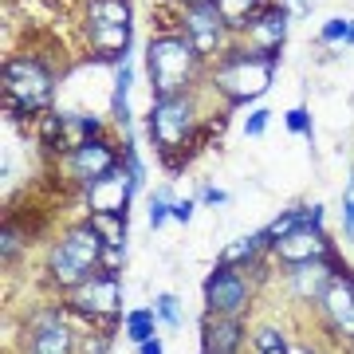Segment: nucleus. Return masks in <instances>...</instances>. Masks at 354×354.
<instances>
[{"label":"nucleus","mask_w":354,"mask_h":354,"mask_svg":"<svg viewBox=\"0 0 354 354\" xmlns=\"http://www.w3.org/2000/svg\"><path fill=\"white\" fill-rule=\"evenodd\" d=\"M283 36H288V8H279V4H268L248 24V48L256 51H279Z\"/></svg>","instance_id":"14"},{"label":"nucleus","mask_w":354,"mask_h":354,"mask_svg":"<svg viewBox=\"0 0 354 354\" xmlns=\"http://www.w3.org/2000/svg\"><path fill=\"white\" fill-rule=\"evenodd\" d=\"M153 327H158L153 311H130V315H127V339L138 342V346L146 339H153Z\"/></svg>","instance_id":"21"},{"label":"nucleus","mask_w":354,"mask_h":354,"mask_svg":"<svg viewBox=\"0 0 354 354\" xmlns=\"http://www.w3.org/2000/svg\"><path fill=\"white\" fill-rule=\"evenodd\" d=\"M319 39H323V44H339V39L354 44V20L351 16H335V20H327L323 32H319Z\"/></svg>","instance_id":"22"},{"label":"nucleus","mask_w":354,"mask_h":354,"mask_svg":"<svg viewBox=\"0 0 354 354\" xmlns=\"http://www.w3.org/2000/svg\"><path fill=\"white\" fill-rule=\"evenodd\" d=\"M272 252L283 264H311V260H330V241L323 236V228H295L288 236H279L272 244Z\"/></svg>","instance_id":"12"},{"label":"nucleus","mask_w":354,"mask_h":354,"mask_svg":"<svg viewBox=\"0 0 354 354\" xmlns=\"http://www.w3.org/2000/svg\"><path fill=\"white\" fill-rule=\"evenodd\" d=\"M181 36L189 39L197 55H225V36H228V24L225 16L216 12V4H201V8H189L185 12V32Z\"/></svg>","instance_id":"9"},{"label":"nucleus","mask_w":354,"mask_h":354,"mask_svg":"<svg viewBox=\"0 0 354 354\" xmlns=\"http://www.w3.org/2000/svg\"><path fill=\"white\" fill-rule=\"evenodd\" d=\"M288 12H295V16H311V0H288Z\"/></svg>","instance_id":"32"},{"label":"nucleus","mask_w":354,"mask_h":354,"mask_svg":"<svg viewBox=\"0 0 354 354\" xmlns=\"http://www.w3.org/2000/svg\"><path fill=\"white\" fill-rule=\"evenodd\" d=\"M118 169V153H114L111 142L102 138H91L83 142L79 150H71V174H75V181H83V185H95V181H102L106 174H114Z\"/></svg>","instance_id":"13"},{"label":"nucleus","mask_w":354,"mask_h":354,"mask_svg":"<svg viewBox=\"0 0 354 354\" xmlns=\"http://www.w3.org/2000/svg\"><path fill=\"white\" fill-rule=\"evenodd\" d=\"M335 272H339V268L330 264V260L295 264V268H291V288H295V295H299V299H311V304H319V299L327 295V288H330V279H335Z\"/></svg>","instance_id":"16"},{"label":"nucleus","mask_w":354,"mask_h":354,"mask_svg":"<svg viewBox=\"0 0 354 354\" xmlns=\"http://www.w3.org/2000/svg\"><path fill=\"white\" fill-rule=\"evenodd\" d=\"M142 181L130 169H114V174H106L102 181H95L87 189V205H91V213H127V205L130 197H134V189H138Z\"/></svg>","instance_id":"11"},{"label":"nucleus","mask_w":354,"mask_h":354,"mask_svg":"<svg viewBox=\"0 0 354 354\" xmlns=\"http://www.w3.org/2000/svg\"><path fill=\"white\" fill-rule=\"evenodd\" d=\"M174 216L181 221V225H185V221L193 216V201H174Z\"/></svg>","instance_id":"31"},{"label":"nucleus","mask_w":354,"mask_h":354,"mask_svg":"<svg viewBox=\"0 0 354 354\" xmlns=\"http://www.w3.org/2000/svg\"><path fill=\"white\" fill-rule=\"evenodd\" d=\"M319 307H323V315H327L330 330L354 342V276L346 272V268H339V272H335L327 295L319 299Z\"/></svg>","instance_id":"10"},{"label":"nucleus","mask_w":354,"mask_h":354,"mask_svg":"<svg viewBox=\"0 0 354 354\" xmlns=\"http://www.w3.org/2000/svg\"><path fill=\"white\" fill-rule=\"evenodd\" d=\"M268 354H288V346H279V351H268Z\"/></svg>","instance_id":"35"},{"label":"nucleus","mask_w":354,"mask_h":354,"mask_svg":"<svg viewBox=\"0 0 354 354\" xmlns=\"http://www.w3.org/2000/svg\"><path fill=\"white\" fill-rule=\"evenodd\" d=\"M213 4L216 12L225 16L228 32H248V24L268 8V0H213Z\"/></svg>","instance_id":"18"},{"label":"nucleus","mask_w":354,"mask_h":354,"mask_svg":"<svg viewBox=\"0 0 354 354\" xmlns=\"http://www.w3.org/2000/svg\"><path fill=\"white\" fill-rule=\"evenodd\" d=\"M28 354H71V330L55 315H39L28 330Z\"/></svg>","instance_id":"17"},{"label":"nucleus","mask_w":354,"mask_h":354,"mask_svg":"<svg viewBox=\"0 0 354 354\" xmlns=\"http://www.w3.org/2000/svg\"><path fill=\"white\" fill-rule=\"evenodd\" d=\"M264 248H272V241H268V232H252V236H241L236 244H228L225 252H221V264H228V268L256 264V256L264 252Z\"/></svg>","instance_id":"19"},{"label":"nucleus","mask_w":354,"mask_h":354,"mask_svg":"<svg viewBox=\"0 0 354 354\" xmlns=\"http://www.w3.org/2000/svg\"><path fill=\"white\" fill-rule=\"evenodd\" d=\"M268 114H272V111H252V118L244 122V134H252V138H256V134H264V130H268Z\"/></svg>","instance_id":"27"},{"label":"nucleus","mask_w":354,"mask_h":354,"mask_svg":"<svg viewBox=\"0 0 354 354\" xmlns=\"http://www.w3.org/2000/svg\"><path fill=\"white\" fill-rule=\"evenodd\" d=\"M279 67V51H256V48H228L213 71V87L228 102L260 99L272 87V75Z\"/></svg>","instance_id":"1"},{"label":"nucleus","mask_w":354,"mask_h":354,"mask_svg":"<svg viewBox=\"0 0 354 354\" xmlns=\"http://www.w3.org/2000/svg\"><path fill=\"white\" fill-rule=\"evenodd\" d=\"M205 354H236L244 342V327L241 315H213L205 319Z\"/></svg>","instance_id":"15"},{"label":"nucleus","mask_w":354,"mask_h":354,"mask_svg":"<svg viewBox=\"0 0 354 354\" xmlns=\"http://www.w3.org/2000/svg\"><path fill=\"white\" fill-rule=\"evenodd\" d=\"M158 319H162V323H169V327H181V311H177L174 295H158Z\"/></svg>","instance_id":"25"},{"label":"nucleus","mask_w":354,"mask_h":354,"mask_svg":"<svg viewBox=\"0 0 354 354\" xmlns=\"http://www.w3.org/2000/svg\"><path fill=\"white\" fill-rule=\"evenodd\" d=\"M102 252H106V244H102V236L87 221V225L71 228L64 241L51 248L48 272H51V279H55L59 288H79L83 279L95 276V268L102 264Z\"/></svg>","instance_id":"3"},{"label":"nucleus","mask_w":354,"mask_h":354,"mask_svg":"<svg viewBox=\"0 0 354 354\" xmlns=\"http://www.w3.org/2000/svg\"><path fill=\"white\" fill-rule=\"evenodd\" d=\"M91 228L102 236L106 248H122L127 244V213H91Z\"/></svg>","instance_id":"20"},{"label":"nucleus","mask_w":354,"mask_h":354,"mask_svg":"<svg viewBox=\"0 0 354 354\" xmlns=\"http://www.w3.org/2000/svg\"><path fill=\"white\" fill-rule=\"evenodd\" d=\"M201 201H205V205H225V201H228V193H225V189H216V185H205V189H201Z\"/></svg>","instance_id":"30"},{"label":"nucleus","mask_w":354,"mask_h":354,"mask_svg":"<svg viewBox=\"0 0 354 354\" xmlns=\"http://www.w3.org/2000/svg\"><path fill=\"white\" fill-rule=\"evenodd\" d=\"M193 130H197V111H193L189 95L153 99L150 138H153V146L162 150V158H165V165H169V169H177V165H181V150L193 142Z\"/></svg>","instance_id":"5"},{"label":"nucleus","mask_w":354,"mask_h":354,"mask_svg":"<svg viewBox=\"0 0 354 354\" xmlns=\"http://www.w3.org/2000/svg\"><path fill=\"white\" fill-rule=\"evenodd\" d=\"M342 216H346V232L354 236V177L346 185V197H342Z\"/></svg>","instance_id":"28"},{"label":"nucleus","mask_w":354,"mask_h":354,"mask_svg":"<svg viewBox=\"0 0 354 354\" xmlns=\"http://www.w3.org/2000/svg\"><path fill=\"white\" fill-rule=\"evenodd\" d=\"M0 91H4V106L8 114H36L51 102V91H55V79L39 59L32 55H16L4 64V79H0Z\"/></svg>","instance_id":"4"},{"label":"nucleus","mask_w":354,"mask_h":354,"mask_svg":"<svg viewBox=\"0 0 354 354\" xmlns=\"http://www.w3.org/2000/svg\"><path fill=\"white\" fill-rule=\"evenodd\" d=\"M279 346H288L283 330H276V327H260V330H256V351H260V354L279 351Z\"/></svg>","instance_id":"24"},{"label":"nucleus","mask_w":354,"mask_h":354,"mask_svg":"<svg viewBox=\"0 0 354 354\" xmlns=\"http://www.w3.org/2000/svg\"><path fill=\"white\" fill-rule=\"evenodd\" d=\"M138 354H162V342H158V339H146V342L138 346Z\"/></svg>","instance_id":"33"},{"label":"nucleus","mask_w":354,"mask_h":354,"mask_svg":"<svg viewBox=\"0 0 354 354\" xmlns=\"http://www.w3.org/2000/svg\"><path fill=\"white\" fill-rule=\"evenodd\" d=\"M165 216H174V197L169 193H153V201H150V225L153 228H162L165 225Z\"/></svg>","instance_id":"23"},{"label":"nucleus","mask_w":354,"mask_h":354,"mask_svg":"<svg viewBox=\"0 0 354 354\" xmlns=\"http://www.w3.org/2000/svg\"><path fill=\"white\" fill-rule=\"evenodd\" d=\"M146 71L153 83V99H169V95H185L189 83L201 71V55L185 36H158L146 48Z\"/></svg>","instance_id":"2"},{"label":"nucleus","mask_w":354,"mask_h":354,"mask_svg":"<svg viewBox=\"0 0 354 354\" xmlns=\"http://www.w3.org/2000/svg\"><path fill=\"white\" fill-rule=\"evenodd\" d=\"M20 252V236H16V228H4V260H12Z\"/></svg>","instance_id":"29"},{"label":"nucleus","mask_w":354,"mask_h":354,"mask_svg":"<svg viewBox=\"0 0 354 354\" xmlns=\"http://www.w3.org/2000/svg\"><path fill=\"white\" fill-rule=\"evenodd\" d=\"M205 304L213 315H241L248 307V279L241 276V268L216 264L213 276L205 279Z\"/></svg>","instance_id":"8"},{"label":"nucleus","mask_w":354,"mask_h":354,"mask_svg":"<svg viewBox=\"0 0 354 354\" xmlns=\"http://www.w3.org/2000/svg\"><path fill=\"white\" fill-rule=\"evenodd\" d=\"M71 307L79 315H91V319H114L118 307H122V283L114 272H95L91 279H83L71 295Z\"/></svg>","instance_id":"7"},{"label":"nucleus","mask_w":354,"mask_h":354,"mask_svg":"<svg viewBox=\"0 0 354 354\" xmlns=\"http://www.w3.org/2000/svg\"><path fill=\"white\" fill-rule=\"evenodd\" d=\"M288 127L295 130V134H311V114H307L304 106H295V111H288Z\"/></svg>","instance_id":"26"},{"label":"nucleus","mask_w":354,"mask_h":354,"mask_svg":"<svg viewBox=\"0 0 354 354\" xmlns=\"http://www.w3.org/2000/svg\"><path fill=\"white\" fill-rule=\"evenodd\" d=\"M130 0H91L87 4V36L91 48L99 59L111 64H127V48H130Z\"/></svg>","instance_id":"6"},{"label":"nucleus","mask_w":354,"mask_h":354,"mask_svg":"<svg viewBox=\"0 0 354 354\" xmlns=\"http://www.w3.org/2000/svg\"><path fill=\"white\" fill-rule=\"evenodd\" d=\"M177 4H185V8H201V4H213V0H177Z\"/></svg>","instance_id":"34"}]
</instances>
